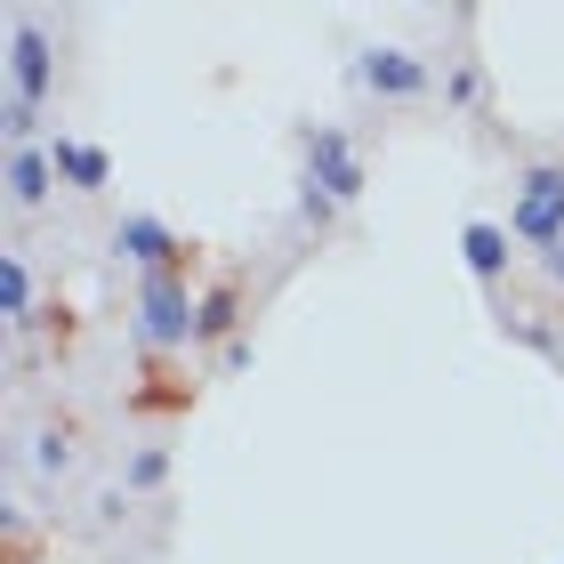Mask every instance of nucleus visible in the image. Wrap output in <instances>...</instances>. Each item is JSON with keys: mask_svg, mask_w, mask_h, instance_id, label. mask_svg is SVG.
<instances>
[{"mask_svg": "<svg viewBox=\"0 0 564 564\" xmlns=\"http://www.w3.org/2000/svg\"><path fill=\"white\" fill-rule=\"evenodd\" d=\"M194 315H202V291L186 274H138V347L145 355L194 347Z\"/></svg>", "mask_w": 564, "mask_h": 564, "instance_id": "obj_1", "label": "nucleus"}, {"mask_svg": "<svg viewBox=\"0 0 564 564\" xmlns=\"http://www.w3.org/2000/svg\"><path fill=\"white\" fill-rule=\"evenodd\" d=\"M508 242L524 250H564V162H532L517 177V202H508Z\"/></svg>", "mask_w": 564, "mask_h": 564, "instance_id": "obj_2", "label": "nucleus"}, {"mask_svg": "<svg viewBox=\"0 0 564 564\" xmlns=\"http://www.w3.org/2000/svg\"><path fill=\"white\" fill-rule=\"evenodd\" d=\"M306 186L315 194H330V202H355L364 194V153H355V138L347 130H306Z\"/></svg>", "mask_w": 564, "mask_h": 564, "instance_id": "obj_3", "label": "nucleus"}, {"mask_svg": "<svg viewBox=\"0 0 564 564\" xmlns=\"http://www.w3.org/2000/svg\"><path fill=\"white\" fill-rule=\"evenodd\" d=\"M57 89V41L41 33L33 17L9 33V97H24V106H41V97Z\"/></svg>", "mask_w": 564, "mask_h": 564, "instance_id": "obj_4", "label": "nucleus"}, {"mask_svg": "<svg viewBox=\"0 0 564 564\" xmlns=\"http://www.w3.org/2000/svg\"><path fill=\"white\" fill-rule=\"evenodd\" d=\"M113 250H121V259H138V274H186V259H194L162 218H121L113 226Z\"/></svg>", "mask_w": 564, "mask_h": 564, "instance_id": "obj_5", "label": "nucleus"}, {"mask_svg": "<svg viewBox=\"0 0 564 564\" xmlns=\"http://www.w3.org/2000/svg\"><path fill=\"white\" fill-rule=\"evenodd\" d=\"M355 82H364L371 97H420L427 65L412 57V48H364V57H355Z\"/></svg>", "mask_w": 564, "mask_h": 564, "instance_id": "obj_6", "label": "nucleus"}, {"mask_svg": "<svg viewBox=\"0 0 564 564\" xmlns=\"http://www.w3.org/2000/svg\"><path fill=\"white\" fill-rule=\"evenodd\" d=\"M242 339V282H210L194 315V347H235Z\"/></svg>", "mask_w": 564, "mask_h": 564, "instance_id": "obj_7", "label": "nucleus"}, {"mask_svg": "<svg viewBox=\"0 0 564 564\" xmlns=\"http://www.w3.org/2000/svg\"><path fill=\"white\" fill-rule=\"evenodd\" d=\"M48 162H57V177L73 194H106V177H113L106 145H82V138H57V145H48Z\"/></svg>", "mask_w": 564, "mask_h": 564, "instance_id": "obj_8", "label": "nucleus"}, {"mask_svg": "<svg viewBox=\"0 0 564 564\" xmlns=\"http://www.w3.org/2000/svg\"><path fill=\"white\" fill-rule=\"evenodd\" d=\"M459 250H468V274L492 291V282L508 274V226H492V218H468L459 226Z\"/></svg>", "mask_w": 564, "mask_h": 564, "instance_id": "obj_9", "label": "nucleus"}, {"mask_svg": "<svg viewBox=\"0 0 564 564\" xmlns=\"http://www.w3.org/2000/svg\"><path fill=\"white\" fill-rule=\"evenodd\" d=\"M48 186H57V162H48L41 145H9V202H48Z\"/></svg>", "mask_w": 564, "mask_h": 564, "instance_id": "obj_10", "label": "nucleus"}, {"mask_svg": "<svg viewBox=\"0 0 564 564\" xmlns=\"http://www.w3.org/2000/svg\"><path fill=\"white\" fill-rule=\"evenodd\" d=\"M0 315H9L17 330L41 323V315H33V267H24V250H9V259H0Z\"/></svg>", "mask_w": 564, "mask_h": 564, "instance_id": "obj_11", "label": "nucleus"}, {"mask_svg": "<svg viewBox=\"0 0 564 564\" xmlns=\"http://www.w3.org/2000/svg\"><path fill=\"white\" fill-rule=\"evenodd\" d=\"M33 468H41V476H65V468H73V435H65V427H41V435H33Z\"/></svg>", "mask_w": 564, "mask_h": 564, "instance_id": "obj_12", "label": "nucleus"}, {"mask_svg": "<svg viewBox=\"0 0 564 564\" xmlns=\"http://www.w3.org/2000/svg\"><path fill=\"white\" fill-rule=\"evenodd\" d=\"M0 130H9V145H33L41 106H24V97H0Z\"/></svg>", "mask_w": 564, "mask_h": 564, "instance_id": "obj_13", "label": "nucleus"}, {"mask_svg": "<svg viewBox=\"0 0 564 564\" xmlns=\"http://www.w3.org/2000/svg\"><path fill=\"white\" fill-rule=\"evenodd\" d=\"M162 476H170V452H162V444H145V452L130 459V492H153Z\"/></svg>", "mask_w": 564, "mask_h": 564, "instance_id": "obj_14", "label": "nucleus"}, {"mask_svg": "<svg viewBox=\"0 0 564 564\" xmlns=\"http://www.w3.org/2000/svg\"><path fill=\"white\" fill-rule=\"evenodd\" d=\"M444 97H452V106H476V97H484V73H476V65H452Z\"/></svg>", "mask_w": 564, "mask_h": 564, "instance_id": "obj_15", "label": "nucleus"}, {"mask_svg": "<svg viewBox=\"0 0 564 564\" xmlns=\"http://www.w3.org/2000/svg\"><path fill=\"white\" fill-rule=\"evenodd\" d=\"M330 210H339V202H330V194H315V186L299 194V218H306V226H330Z\"/></svg>", "mask_w": 564, "mask_h": 564, "instance_id": "obj_16", "label": "nucleus"}, {"mask_svg": "<svg viewBox=\"0 0 564 564\" xmlns=\"http://www.w3.org/2000/svg\"><path fill=\"white\" fill-rule=\"evenodd\" d=\"M541 267H549V282H556V291H564V250H549V259H541Z\"/></svg>", "mask_w": 564, "mask_h": 564, "instance_id": "obj_17", "label": "nucleus"}]
</instances>
